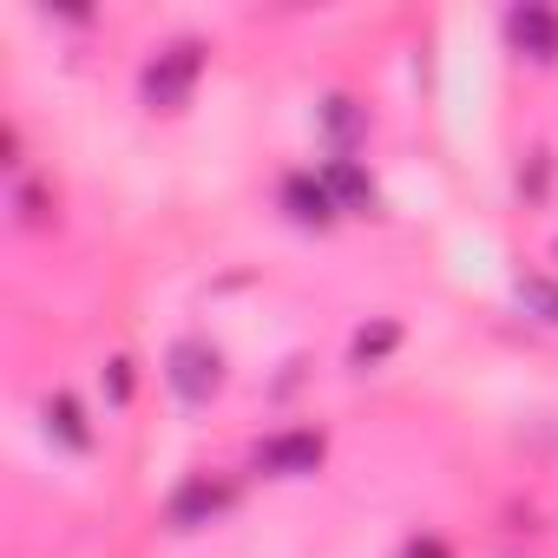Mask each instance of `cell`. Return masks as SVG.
<instances>
[{"mask_svg":"<svg viewBox=\"0 0 558 558\" xmlns=\"http://www.w3.org/2000/svg\"><path fill=\"white\" fill-rule=\"evenodd\" d=\"M197 80H204V40H171V47H158V53L145 60L138 99H145L151 112H184L191 93H197Z\"/></svg>","mask_w":558,"mask_h":558,"instance_id":"6da1fadb","label":"cell"},{"mask_svg":"<svg viewBox=\"0 0 558 558\" xmlns=\"http://www.w3.org/2000/svg\"><path fill=\"white\" fill-rule=\"evenodd\" d=\"M165 381H171V395H178V401L204 408V401L223 388V355H217L210 342L184 336V342H171V355H165Z\"/></svg>","mask_w":558,"mask_h":558,"instance_id":"7a4b0ae2","label":"cell"},{"mask_svg":"<svg viewBox=\"0 0 558 558\" xmlns=\"http://www.w3.org/2000/svg\"><path fill=\"white\" fill-rule=\"evenodd\" d=\"M323 460H329V434L323 427H283V434H269L256 447V466L276 473V480H310Z\"/></svg>","mask_w":558,"mask_h":558,"instance_id":"3957f363","label":"cell"},{"mask_svg":"<svg viewBox=\"0 0 558 558\" xmlns=\"http://www.w3.org/2000/svg\"><path fill=\"white\" fill-rule=\"evenodd\" d=\"M236 506V480H223V473H191L178 493H171V525L178 532H197V525H210V519H223Z\"/></svg>","mask_w":558,"mask_h":558,"instance_id":"277c9868","label":"cell"},{"mask_svg":"<svg viewBox=\"0 0 558 558\" xmlns=\"http://www.w3.org/2000/svg\"><path fill=\"white\" fill-rule=\"evenodd\" d=\"M506 40H512V53H525L532 66H551V60H558V14H551V8H512V14H506Z\"/></svg>","mask_w":558,"mask_h":558,"instance_id":"5b68a950","label":"cell"},{"mask_svg":"<svg viewBox=\"0 0 558 558\" xmlns=\"http://www.w3.org/2000/svg\"><path fill=\"white\" fill-rule=\"evenodd\" d=\"M283 210L303 223V230H329L342 210H336V197H329V184H323V171H290L283 178Z\"/></svg>","mask_w":558,"mask_h":558,"instance_id":"8992f818","label":"cell"},{"mask_svg":"<svg viewBox=\"0 0 558 558\" xmlns=\"http://www.w3.org/2000/svg\"><path fill=\"white\" fill-rule=\"evenodd\" d=\"M323 184H329V197H336V210H349V217H368L375 204H381V191H375V178L355 165V158H329L323 165Z\"/></svg>","mask_w":558,"mask_h":558,"instance_id":"52a82bcc","label":"cell"},{"mask_svg":"<svg viewBox=\"0 0 558 558\" xmlns=\"http://www.w3.org/2000/svg\"><path fill=\"white\" fill-rule=\"evenodd\" d=\"M47 434L73 453H93V427H86V408L73 395H47Z\"/></svg>","mask_w":558,"mask_h":558,"instance_id":"ba28073f","label":"cell"},{"mask_svg":"<svg viewBox=\"0 0 558 558\" xmlns=\"http://www.w3.org/2000/svg\"><path fill=\"white\" fill-rule=\"evenodd\" d=\"M395 349H401V329H395V323H375V329H362V336H355L349 362H355V368H381Z\"/></svg>","mask_w":558,"mask_h":558,"instance_id":"9c48e42d","label":"cell"},{"mask_svg":"<svg viewBox=\"0 0 558 558\" xmlns=\"http://www.w3.org/2000/svg\"><path fill=\"white\" fill-rule=\"evenodd\" d=\"M519 303H525L538 323L558 329V283H551V276H519Z\"/></svg>","mask_w":558,"mask_h":558,"instance_id":"30bf717a","label":"cell"},{"mask_svg":"<svg viewBox=\"0 0 558 558\" xmlns=\"http://www.w3.org/2000/svg\"><path fill=\"white\" fill-rule=\"evenodd\" d=\"M323 119H329V132H336V145H355V138L368 132V119L355 112V99H329V112H323Z\"/></svg>","mask_w":558,"mask_h":558,"instance_id":"8fae6325","label":"cell"},{"mask_svg":"<svg viewBox=\"0 0 558 558\" xmlns=\"http://www.w3.org/2000/svg\"><path fill=\"white\" fill-rule=\"evenodd\" d=\"M14 210H21V223H47V191L21 184V191H14Z\"/></svg>","mask_w":558,"mask_h":558,"instance_id":"7c38bea8","label":"cell"},{"mask_svg":"<svg viewBox=\"0 0 558 558\" xmlns=\"http://www.w3.org/2000/svg\"><path fill=\"white\" fill-rule=\"evenodd\" d=\"M106 388H112V408H125L132 401V362L119 355V362H106Z\"/></svg>","mask_w":558,"mask_h":558,"instance_id":"4fadbf2b","label":"cell"},{"mask_svg":"<svg viewBox=\"0 0 558 558\" xmlns=\"http://www.w3.org/2000/svg\"><path fill=\"white\" fill-rule=\"evenodd\" d=\"M401 558H453V551H447V538H440V532H421V538H408V545H401Z\"/></svg>","mask_w":558,"mask_h":558,"instance_id":"5bb4252c","label":"cell"},{"mask_svg":"<svg viewBox=\"0 0 558 558\" xmlns=\"http://www.w3.org/2000/svg\"><path fill=\"white\" fill-rule=\"evenodd\" d=\"M545 178H551V165H545V151H532V178H519V191L525 197H545Z\"/></svg>","mask_w":558,"mask_h":558,"instance_id":"9a60e30c","label":"cell"}]
</instances>
